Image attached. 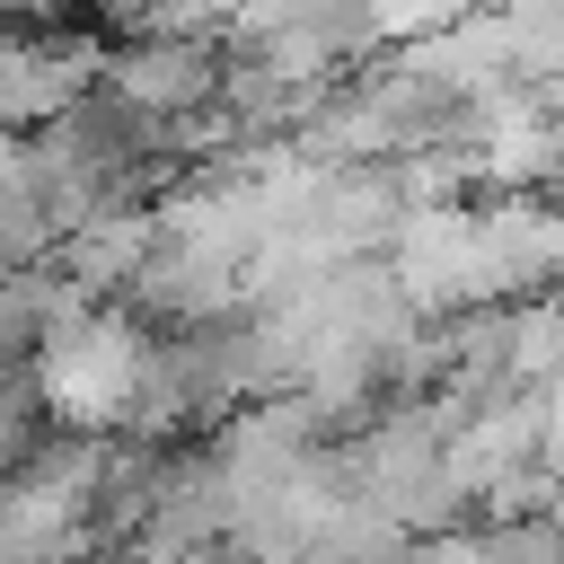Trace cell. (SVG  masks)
<instances>
[{
	"instance_id": "cell-1",
	"label": "cell",
	"mask_w": 564,
	"mask_h": 564,
	"mask_svg": "<svg viewBox=\"0 0 564 564\" xmlns=\"http://www.w3.org/2000/svg\"><path fill=\"white\" fill-rule=\"evenodd\" d=\"M97 79H106L123 106H141L150 123L185 132V123H203L212 97H220V35H132V44H106Z\"/></svg>"
}]
</instances>
